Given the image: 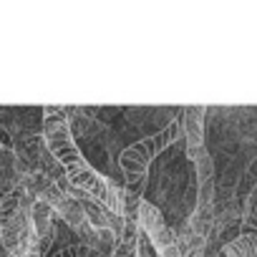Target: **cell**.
<instances>
[{
	"mask_svg": "<svg viewBox=\"0 0 257 257\" xmlns=\"http://www.w3.org/2000/svg\"><path fill=\"white\" fill-rule=\"evenodd\" d=\"M184 139V132H182V121H169L162 132L126 147L118 157V167L123 172V177H144L149 174V164L154 157L164 154L172 144L182 142Z\"/></svg>",
	"mask_w": 257,
	"mask_h": 257,
	"instance_id": "6da1fadb",
	"label": "cell"
},
{
	"mask_svg": "<svg viewBox=\"0 0 257 257\" xmlns=\"http://www.w3.org/2000/svg\"><path fill=\"white\" fill-rule=\"evenodd\" d=\"M43 142H46V149L51 152V157L61 164V169L66 174L86 167V157L81 154V149L76 147V139H73V132H71V123L66 116L56 113V116H46L43 118Z\"/></svg>",
	"mask_w": 257,
	"mask_h": 257,
	"instance_id": "7a4b0ae2",
	"label": "cell"
},
{
	"mask_svg": "<svg viewBox=\"0 0 257 257\" xmlns=\"http://www.w3.org/2000/svg\"><path fill=\"white\" fill-rule=\"evenodd\" d=\"M139 229L149 237V242L157 247V252L177 244V229L169 227V222L164 219V214L157 209V204L142 199L139 207Z\"/></svg>",
	"mask_w": 257,
	"mask_h": 257,
	"instance_id": "3957f363",
	"label": "cell"
},
{
	"mask_svg": "<svg viewBox=\"0 0 257 257\" xmlns=\"http://www.w3.org/2000/svg\"><path fill=\"white\" fill-rule=\"evenodd\" d=\"M204 106H189L182 111V132H184V142L187 149H197L204 147Z\"/></svg>",
	"mask_w": 257,
	"mask_h": 257,
	"instance_id": "277c9868",
	"label": "cell"
},
{
	"mask_svg": "<svg viewBox=\"0 0 257 257\" xmlns=\"http://www.w3.org/2000/svg\"><path fill=\"white\" fill-rule=\"evenodd\" d=\"M56 219H58V214H56V209L48 202H43V199L33 202V207H31V224H33V232H36L38 239H43V237H48L53 232Z\"/></svg>",
	"mask_w": 257,
	"mask_h": 257,
	"instance_id": "5b68a950",
	"label": "cell"
},
{
	"mask_svg": "<svg viewBox=\"0 0 257 257\" xmlns=\"http://www.w3.org/2000/svg\"><path fill=\"white\" fill-rule=\"evenodd\" d=\"M214 214H217L214 204H197V209L187 217V227L197 237L209 239V234L214 232Z\"/></svg>",
	"mask_w": 257,
	"mask_h": 257,
	"instance_id": "8992f818",
	"label": "cell"
},
{
	"mask_svg": "<svg viewBox=\"0 0 257 257\" xmlns=\"http://www.w3.org/2000/svg\"><path fill=\"white\" fill-rule=\"evenodd\" d=\"M187 157H189V162L194 164V179H197V187L204 184V182H212V179H214L217 167H214V159H212V154L207 152V147L187 149Z\"/></svg>",
	"mask_w": 257,
	"mask_h": 257,
	"instance_id": "52a82bcc",
	"label": "cell"
},
{
	"mask_svg": "<svg viewBox=\"0 0 257 257\" xmlns=\"http://www.w3.org/2000/svg\"><path fill=\"white\" fill-rule=\"evenodd\" d=\"M56 214H58V219H61L63 224H68L73 232H76L81 224L88 222V219H86V212H83V204H81L78 199H73V197H66V199L56 207Z\"/></svg>",
	"mask_w": 257,
	"mask_h": 257,
	"instance_id": "ba28073f",
	"label": "cell"
},
{
	"mask_svg": "<svg viewBox=\"0 0 257 257\" xmlns=\"http://www.w3.org/2000/svg\"><path fill=\"white\" fill-rule=\"evenodd\" d=\"M222 257H257V232L239 234L229 244L222 247Z\"/></svg>",
	"mask_w": 257,
	"mask_h": 257,
	"instance_id": "9c48e42d",
	"label": "cell"
},
{
	"mask_svg": "<svg viewBox=\"0 0 257 257\" xmlns=\"http://www.w3.org/2000/svg\"><path fill=\"white\" fill-rule=\"evenodd\" d=\"M51 257H103V254H98L96 249L83 247V244H71V247H63V249L53 252Z\"/></svg>",
	"mask_w": 257,
	"mask_h": 257,
	"instance_id": "30bf717a",
	"label": "cell"
},
{
	"mask_svg": "<svg viewBox=\"0 0 257 257\" xmlns=\"http://www.w3.org/2000/svg\"><path fill=\"white\" fill-rule=\"evenodd\" d=\"M159 257H182V252H179V247H177V244H172V247L162 249V252H159Z\"/></svg>",
	"mask_w": 257,
	"mask_h": 257,
	"instance_id": "8fae6325",
	"label": "cell"
},
{
	"mask_svg": "<svg viewBox=\"0 0 257 257\" xmlns=\"http://www.w3.org/2000/svg\"><path fill=\"white\" fill-rule=\"evenodd\" d=\"M26 257H43V254H41V252H38V247H36V249H31Z\"/></svg>",
	"mask_w": 257,
	"mask_h": 257,
	"instance_id": "7c38bea8",
	"label": "cell"
}]
</instances>
